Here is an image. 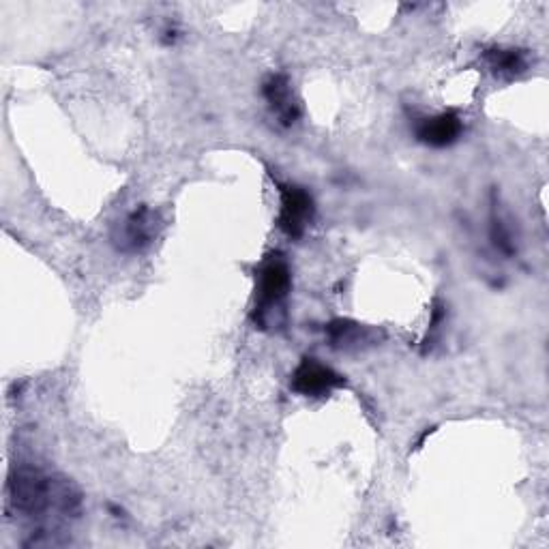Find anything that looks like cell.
Instances as JSON below:
<instances>
[{"instance_id": "obj_4", "label": "cell", "mask_w": 549, "mask_h": 549, "mask_svg": "<svg viewBox=\"0 0 549 549\" xmlns=\"http://www.w3.org/2000/svg\"><path fill=\"white\" fill-rule=\"evenodd\" d=\"M341 382H344V378L335 374L331 367H326L314 359H307L294 372L292 389L301 395H324L339 387Z\"/></svg>"}, {"instance_id": "obj_8", "label": "cell", "mask_w": 549, "mask_h": 549, "mask_svg": "<svg viewBox=\"0 0 549 549\" xmlns=\"http://www.w3.org/2000/svg\"><path fill=\"white\" fill-rule=\"evenodd\" d=\"M487 65L498 76L511 78L526 69V56L519 50H492L487 52Z\"/></svg>"}, {"instance_id": "obj_7", "label": "cell", "mask_w": 549, "mask_h": 549, "mask_svg": "<svg viewBox=\"0 0 549 549\" xmlns=\"http://www.w3.org/2000/svg\"><path fill=\"white\" fill-rule=\"evenodd\" d=\"M264 97L284 125H292L299 118V106H296L290 84L284 76H271L264 82Z\"/></svg>"}, {"instance_id": "obj_2", "label": "cell", "mask_w": 549, "mask_h": 549, "mask_svg": "<svg viewBox=\"0 0 549 549\" xmlns=\"http://www.w3.org/2000/svg\"><path fill=\"white\" fill-rule=\"evenodd\" d=\"M290 290V271L288 264L281 260H273L264 266L260 271L258 279V305H256V314L260 320L273 311L275 307L281 305V301L288 296Z\"/></svg>"}, {"instance_id": "obj_1", "label": "cell", "mask_w": 549, "mask_h": 549, "mask_svg": "<svg viewBox=\"0 0 549 549\" xmlns=\"http://www.w3.org/2000/svg\"><path fill=\"white\" fill-rule=\"evenodd\" d=\"M11 502L16 504L18 511L33 517L50 511L69 515L78 511L80 496L67 481L26 468L11 481Z\"/></svg>"}, {"instance_id": "obj_5", "label": "cell", "mask_w": 549, "mask_h": 549, "mask_svg": "<svg viewBox=\"0 0 549 549\" xmlns=\"http://www.w3.org/2000/svg\"><path fill=\"white\" fill-rule=\"evenodd\" d=\"M155 228H157V215L148 209H140L127 217L121 236H118V243H121V247L127 251L144 249L153 241Z\"/></svg>"}, {"instance_id": "obj_6", "label": "cell", "mask_w": 549, "mask_h": 549, "mask_svg": "<svg viewBox=\"0 0 549 549\" xmlns=\"http://www.w3.org/2000/svg\"><path fill=\"white\" fill-rule=\"evenodd\" d=\"M462 129L464 127H462V121H459V116L453 112H447V114H440L434 118H425V121L417 129V136L421 142H425L429 146L442 148V146L453 144L459 138Z\"/></svg>"}, {"instance_id": "obj_3", "label": "cell", "mask_w": 549, "mask_h": 549, "mask_svg": "<svg viewBox=\"0 0 549 549\" xmlns=\"http://www.w3.org/2000/svg\"><path fill=\"white\" fill-rule=\"evenodd\" d=\"M314 217V202L301 187L281 189V215L279 224L288 236H301Z\"/></svg>"}]
</instances>
